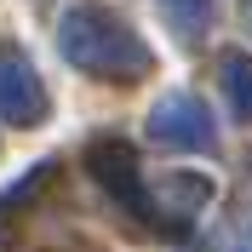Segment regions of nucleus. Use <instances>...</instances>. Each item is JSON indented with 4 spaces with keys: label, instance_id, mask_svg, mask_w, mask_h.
I'll return each mask as SVG.
<instances>
[{
    "label": "nucleus",
    "instance_id": "obj_9",
    "mask_svg": "<svg viewBox=\"0 0 252 252\" xmlns=\"http://www.w3.org/2000/svg\"><path fill=\"white\" fill-rule=\"evenodd\" d=\"M241 12H247V29H252V0H241Z\"/></svg>",
    "mask_w": 252,
    "mask_h": 252
},
{
    "label": "nucleus",
    "instance_id": "obj_7",
    "mask_svg": "<svg viewBox=\"0 0 252 252\" xmlns=\"http://www.w3.org/2000/svg\"><path fill=\"white\" fill-rule=\"evenodd\" d=\"M155 12L166 17V29H172L184 46H195L206 34V23H212V0H155Z\"/></svg>",
    "mask_w": 252,
    "mask_h": 252
},
{
    "label": "nucleus",
    "instance_id": "obj_3",
    "mask_svg": "<svg viewBox=\"0 0 252 252\" xmlns=\"http://www.w3.org/2000/svg\"><path fill=\"white\" fill-rule=\"evenodd\" d=\"M52 115V92L40 69L23 52H0V121L6 126H40Z\"/></svg>",
    "mask_w": 252,
    "mask_h": 252
},
{
    "label": "nucleus",
    "instance_id": "obj_4",
    "mask_svg": "<svg viewBox=\"0 0 252 252\" xmlns=\"http://www.w3.org/2000/svg\"><path fill=\"white\" fill-rule=\"evenodd\" d=\"M206 201H212V178L166 172L160 189H143V218H155L166 235H184L189 223H195V212H206Z\"/></svg>",
    "mask_w": 252,
    "mask_h": 252
},
{
    "label": "nucleus",
    "instance_id": "obj_8",
    "mask_svg": "<svg viewBox=\"0 0 252 252\" xmlns=\"http://www.w3.org/2000/svg\"><path fill=\"white\" fill-rule=\"evenodd\" d=\"M241 252H252V223H247V235H241Z\"/></svg>",
    "mask_w": 252,
    "mask_h": 252
},
{
    "label": "nucleus",
    "instance_id": "obj_6",
    "mask_svg": "<svg viewBox=\"0 0 252 252\" xmlns=\"http://www.w3.org/2000/svg\"><path fill=\"white\" fill-rule=\"evenodd\" d=\"M218 86L229 97V109L252 121V52H223L218 58Z\"/></svg>",
    "mask_w": 252,
    "mask_h": 252
},
{
    "label": "nucleus",
    "instance_id": "obj_2",
    "mask_svg": "<svg viewBox=\"0 0 252 252\" xmlns=\"http://www.w3.org/2000/svg\"><path fill=\"white\" fill-rule=\"evenodd\" d=\"M149 138L166 143V149L201 155V149H218V126H212V115H206V103L195 92H166L149 109Z\"/></svg>",
    "mask_w": 252,
    "mask_h": 252
},
{
    "label": "nucleus",
    "instance_id": "obj_5",
    "mask_svg": "<svg viewBox=\"0 0 252 252\" xmlns=\"http://www.w3.org/2000/svg\"><path fill=\"white\" fill-rule=\"evenodd\" d=\"M86 166H92V178L109 189L126 212H143V178H138V155H132L126 138H97L86 149Z\"/></svg>",
    "mask_w": 252,
    "mask_h": 252
},
{
    "label": "nucleus",
    "instance_id": "obj_1",
    "mask_svg": "<svg viewBox=\"0 0 252 252\" xmlns=\"http://www.w3.org/2000/svg\"><path fill=\"white\" fill-rule=\"evenodd\" d=\"M58 52L75 69H86V75L97 80H143L149 75V46L138 40V29L126 23V17H115L109 6H97V0H80V6H69L58 23Z\"/></svg>",
    "mask_w": 252,
    "mask_h": 252
}]
</instances>
